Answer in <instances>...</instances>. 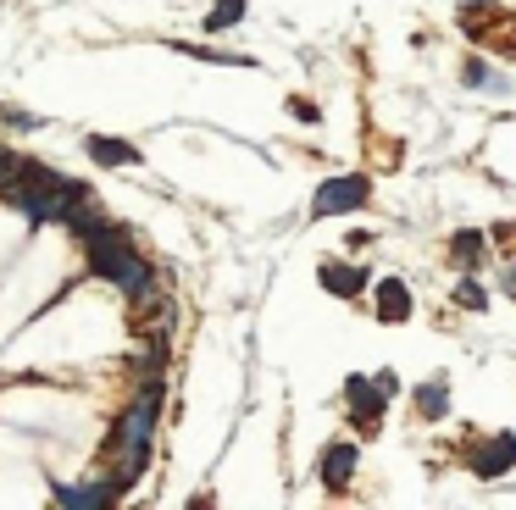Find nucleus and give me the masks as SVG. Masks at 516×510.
Masks as SVG:
<instances>
[{
  "label": "nucleus",
  "instance_id": "nucleus-2",
  "mask_svg": "<svg viewBox=\"0 0 516 510\" xmlns=\"http://www.w3.org/2000/svg\"><path fill=\"white\" fill-rule=\"evenodd\" d=\"M161 400H167V382H139V394L122 405V417L111 427V444H139V438H156V422H161Z\"/></svg>",
  "mask_w": 516,
  "mask_h": 510
},
{
  "label": "nucleus",
  "instance_id": "nucleus-3",
  "mask_svg": "<svg viewBox=\"0 0 516 510\" xmlns=\"http://www.w3.org/2000/svg\"><path fill=\"white\" fill-rule=\"evenodd\" d=\"M372 195L367 178H339V183H322L316 189V216H334V211H361Z\"/></svg>",
  "mask_w": 516,
  "mask_h": 510
},
{
  "label": "nucleus",
  "instance_id": "nucleus-13",
  "mask_svg": "<svg viewBox=\"0 0 516 510\" xmlns=\"http://www.w3.org/2000/svg\"><path fill=\"white\" fill-rule=\"evenodd\" d=\"M416 410H423L428 422H439L444 410H449V405H444V382H423V389H416Z\"/></svg>",
  "mask_w": 516,
  "mask_h": 510
},
{
  "label": "nucleus",
  "instance_id": "nucleus-6",
  "mask_svg": "<svg viewBox=\"0 0 516 510\" xmlns=\"http://www.w3.org/2000/svg\"><path fill=\"white\" fill-rule=\"evenodd\" d=\"M516 466V438H489V444H483V450H472V471L477 477H505Z\"/></svg>",
  "mask_w": 516,
  "mask_h": 510
},
{
  "label": "nucleus",
  "instance_id": "nucleus-10",
  "mask_svg": "<svg viewBox=\"0 0 516 510\" xmlns=\"http://www.w3.org/2000/svg\"><path fill=\"white\" fill-rule=\"evenodd\" d=\"M128 372H134L139 382H156V377H167V339H150L134 361H128Z\"/></svg>",
  "mask_w": 516,
  "mask_h": 510
},
{
  "label": "nucleus",
  "instance_id": "nucleus-11",
  "mask_svg": "<svg viewBox=\"0 0 516 510\" xmlns=\"http://www.w3.org/2000/svg\"><path fill=\"white\" fill-rule=\"evenodd\" d=\"M89 155H94L101 167H134V162H139V150L128 145V139H101V134L89 139Z\"/></svg>",
  "mask_w": 516,
  "mask_h": 510
},
{
  "label": "nucleus",
  "instance_id": "nucleus-9",
  "mask_svg": "<svg viewBox=\"0 0 516 510\" xmlns=\"http://www.w3.org/2000/svg\"><path fill=\"white\" fill-rule=\"evenodd\" d=\"M378 316H383V322H405V316H411V289H405L400 277H383L378 283Z\"/></svg>",
  "mask_w": 516,
  "mask_h": 510
},
{
  "label": "nucleus",
  "instance_id": "nucleus-17",
  "mask_svg": "<svg viewBox=\"0 0 516 510\" xmlns=\"http://www.w3.org/2000/svg\"><path fill=\"white\" fill-rule=\"evenodd\" d=\"M289 111H295V117H306V122H316V106H311V101H289Z\"/></svg>",
  "mask_w": 516,
  "mask_h": 510
},
{
  "label": "nucleus",
  "instance_id": "nucleus-15",
  "mask_svg": "<svg viewBox=\"0 0 516 510\" xmlns=\"http://www.w3.org/2000/svg\"><path fill=\"white\" fill-rule=\"evenodd\" d=\"M456 305H461V311H483V283L461 277V283H456Z\"/></svg>",
  "mask_w": 516,
  "mask_h": 510
},
{
  "label": "nucleus",
  "instance_id": "nucleus-8",
  "mask_svg": "<svg viewBox=\"0 0 516 510\" xmlns=\"http://www.w3.org/2000/svg\"><path fill=\"white\" fill-rule=\"evenodd\" d=\"M367 283H372L367 267H344V261H328V267H322V289H328V295H361Z\"/></svg>",
  "mask_w": 516,
  "mask_h": 510
},
{
  "label": "nucleus",
  "instance_id": "nucleus-16",
  "mask_svg": "<svg viewBox=\"0 0 516 510\" xmlns=\"http://www.w3.org/2000/svg\"><path fill=\"white\" fill-rule=\"evenodd\" d=\"M372 382H378L383 394H400V377H395V372H372Z\"/></svg>",
  "mask_w": 516,
  "mask_h": 510
},
{
  "label": "nucleus",
  "instance_id": "nucleus-14",
  "mask_svg": "<svg viewBox=\"0 0 516 510\" xmlns=\"http://www.w3.org/2000/svg\"><path fill=\"white\" fill-rule=\"evenodd\" d=\"M245 17V0H217V12H206V28L217 34V28H234Z\"/></svg>",
  "mask_w": 516,
  "mask_h": 510
},
{
  "label": "nucleus",
  "instance_id": "nucleus-12",
  "mask_svg": "<svg viewBox=\"0 0 516 510\" xmlns=\"http://www.w3.org/2000/svg\"><path fill=\"white\" fill-rule=\"evenodd\" d=\"M449 255H456V261H472V267H477V261H483V233H477V228H461L456 239H449Z\"/></svg>",
  "mask_w": 516,
  "mask_h": 510
},
{
  "label": "nucleus",
  "instance_id": "nucleus-1",
  "mask_svg": "<svg viewBox=\"0 0 516 510\" xmlns=\"http://www.w3.org/2000/svg\"><path fill=\"white\" fill-rule=\"evenodd\" d=\"M84 250H89V272L101 277V283H117L128 300H150V289H156L161 272L134 250V233H128L122 222H106L94 239H84Z\"/></svg>",
  "mask_w": 516,
  "mask_h": 510
},
{
  "label": "nucleus",
  "instance_id": "nucleus-4",
  "mask_svg": "<svg viewBox=\"0 0 516 510\" xmlns=\"http://www.w3.org/2000/svg\"><path fill=\"white\" fill-rule=\"evenodd\" d=\"M344 394H350V422H356V427H378L383 400H389V394H383L372 377H350V382H344Z\"/></svg>",
  "mask_w": 516,
  "mask_h": 510
},
{
  "label": "nucleus",
  "instance_id": "nucleus-7",
  "mask_svg": "<svg viewBox=\"0 0 516 510\" xmlns=\"http://www.w3.org/2000/svg\"><path fill=\"white\" fill-rule=\"evenodd\" d=\"M122 494L117 477H106V483H89V488H56V505H73V510H101Z\"/></svg>",
  "mask_w": 516,
  "mask_h": 510
},
{
  "label": "nucleus",
  "instance_id": "nucleus-5",
  "mask_svg": "<svg viewBox=\"0 0 516 510\" xmlns=\"http://www.w3.org/2000/svg\"><path fill=\"white\" fill-rule=\"evenodd\" d=\"M350 471H356V444L350 438H334L328 450H322V461H316V477H322V488H344L350 483Z\"/></svg>",
  "mask_w": 516,
  "mask_h": 510
}]
</instances>
